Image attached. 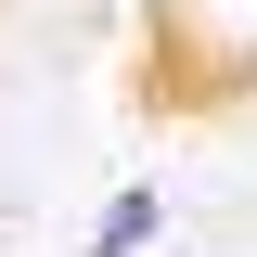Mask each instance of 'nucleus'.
I'll return each mask as SVG.
<instances>
[{"label": "nucleus", "instance_id": "f257e3e1", "mask_svg": "<svg viewBox=\"0 0 257 257\" xmlns=\"http://www.w3.org/2000/svg\"><path fill=\"white\" fill-rule=\"evenodd\" d=\"M128 244H155V193H128L116 219H103V244H90V257H128Z\"/></svg>", "mask_w": 257, "mask_h": 257}]
</instances>
